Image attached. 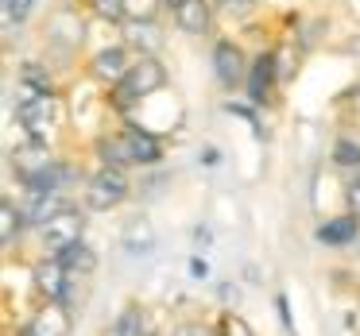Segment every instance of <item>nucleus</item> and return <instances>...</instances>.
<instances>
[{
    "label": "nucleus",
    "mask_w": 360,
    "mask_h": 336,
    "mask_svg": "<svg viewBox=\"0 0 360 336\" xmlns=\"http://www.w3.org/2000/svg\"><path fill=\"white\" fill-rule=\"evenodd\" d=\"M275 86H279V55H275V51H259V55L252 58V66H248V81H244L248 101L252 105H267Z\"/></svg>",
    "instance_id": "6e6552de"
},
{
    "label": "nucleus",
    "mask_w": 360,
    "mask_h": 336,
    "mask_svg": "<svg viewBox=\"0 0 360 336\" xmlns=\"http://www.w3.org/2000/svg\"><path fill=\"white\" fill-rule=\"evenodd\" d=\"M174 16V27H179L182 35H205L210 32V24H213V0H186L182 8H174L171 12Z\"/></svg>",
    "instance_id": "f8f14e48"
},
{
    "label": "nucleus",
    "mask_w": 360,
    "mask_h": 336,
    "mask_svg": "<svg viewBox=\"0 0 360 336\" xmlns=\"http://www.w3.org/2000/svg\"><path fill=\"white\" fill-rule=\"evenodd\" d=\"M89 12L101 20H109V24H120L124 20V0H86Z\"/></svg>",
    "instance_id": "393cba45"
},
{
    "label": "nucleus",
    "mask_w": 360,
    "mask_h": 336,
    "mask_svg": "<svg viewBox=\"0 0 360 336\" xmlns=\"http://www.w3.org/2000/svg\"><path fill=\"white\" fill-rule=\"evenodd\" d=\"M210 62H213V78H217L221 89H240L248 81V66L252 58L236 47L233 39H217L210 51Z\"/></svg>",
    "instance_id": "20e7f679"
},
{
    "label": "nucleus",
    "mask_w": 360,
    "mask_h": 336,
    "mask_svg": "<svg viewBox=\"0 0 360 336\" xmlns=\"http://www.w3.org/2000/svg\"><path fill=\"white\" fill-rule=\"evenodd\" d=\"M345 201H349V213L360 217V178H352L349 186H345Z\"/></svg>",
    "instance_id": "bb28decb"
},
{
    "label": "nucleus",
    "mask_w": 360,
    "mask_h": 336,
    "mask_svg": "<svg viewBox=\"0 0 360 336\" xmlns=\"http://www.w3.org/2000/svg\"><path fill=\"white\" fill-rule=\"evenodd\" d=\"M58 120H63V101L51 93H35V97H16V124L24 128V135L32 140H55Z\"/></svg>",
    "instance_id": "f257e3e1"
},
{
    "label": "nucleus",
    "mask_w": 360,
    "mask_h": 336,
    "mask_svg": "<svg viewBox=\"0 0 360 336\" xmlns=\"http://www.w3.org/2000/svg\"><path fill=\"white\" fill-rule=\"evenodd\" d=\"M32 328L39 336H70V313H66V302L43 305V309L32 317Z\"/></svg>",
    "instance_id": "4468645a"
},
{
    "label": "nucleus",
    "mask_w": 360,
    "mask_h": 336,
    "mask_svg": "<svg viewBox=\"0 0 360 336\" xmlns=\"http://www.w3.org/2000/svg\"><path fill=\"white\" fill-rule=\"evenodd\" d=\"M58 259H63V267L74 274V278H86V274H94V267H97V251L89 248V243H70L66 251H58Z\"/></svg>",
    "instance_id": "f3484780"
},
{
    "label": "nucleus",
    "mask_w": 360,
    "mask_h": 336,
    "mask_svg": "<svg viewBox=\"0 0 360 336\" xmlns=\"http://www.w3.org/2000/svg\"><path fill=\"white\" fill-rule=\"evenodd\" d=\"M12 174H16L20 182L35 178V174H43L47 166H55L58 159L51 155V143L47 140H32V135H24V143H16L12 147Z\"/></svg>",
    "instance_id": "0eeeda50"
},
{
    "label": "nucleus",
    "mask_w": 360,
    "mask_h": 336,
    "mask_svg": "<svg viewBox=\"0 0 360 336\" xmlns=\"http://www.w3.org/2000/svg\"><path fill=\"white\" fill-rule=\"evenodd\" d=\"M356 178H360V170H356Z\"/></svg>",
    "instance_id": "473e14b6"
},
{
    "label": "nucleus",
    "mask_w": 360,
    "mask_h": 336,
    "mask_svg": "<svg viewBox=\"0 0 360 336\" xmlns=\"http://www.w3.org/2000/svg\"><path fill=\"white\" fill-rule=\"evenodd\" d=\"M221 336H252V328L244 325L236 313H225V317H221Z\"/></svg>",
    "instance_id": "a878e982"
},
{
    "label": "nucleus",
    "mask_w": 360,
    "mask_h": 336,
    "mask_svg": "<svg viewBox=\"0 0 360 336\" xmlns=\"http://www.w3.org/2000/svg\"><path fill=\"white\" fill-rule=\"evenodd\" d=\"M97 155H101V166H120V170H128V166H136V159H132V147H128L124 132L101 135V140H97Z\"/></svg>",
    "instance_id": "2eb2a0df"
},
{
    "label": "nucleus",
    "mask_w": 360,
    "mask_h": 336,
    "mask_svg": "<svg viewBox=\"0 0 360 336\" xmlns=\"http://www.w3.org/2000/svg\"><path fill=\"white\" fill-rule=\"evenodd\" d=\"M128 86L136 89L140 97H151V93H159V89H167V81H171V74H167V66H163V58L159 55H140L132 62V70H128Z\"/></svg>",
    "instance_id": "9d476101"
},
{
    "label": "nucleus",
    "mask_w": 360,
    "mask_h": 336,
    "mask_svg": "<svg viewBox=\"0 0 360 336\" xmlns=\"http://www.w3.org/2000/svg\"><path fill=\"white\" fill-rule=\"evenodd\" d=\"M120 240H124V248L132 251V255H143V251H151V248H155V232H151V224H148L143 217L128 220V224H124V232H120Z\"/></svg>",
    "instance_id": "aec40b11"
},
{
    "label": "nucleus",
    "mask_w": 360,
    "mask_h": 336,
    "mask_svg": "<svg viewBox=\"0 0 360 336\" xmlns=\"http://www.w3.org/2000/svg\"><path fill=\"white\" fill-rule=\"evenodd\" d=\"M35 4L39 0H0V20H4V32H8V39H16V32L32 20Z\"/></svg>",
    "instance_id": "6ab92c4d"
},
{
    "label": "nucleus",
    "mask_w": 360,
    "mask_h": 336,
    "mask_svg": "<svg viewBox=\"0 0 360 336\" xmlns=\"http://www.w3.org/2000/svg\"><path fill=\"white\" fill-rule=\"evenodd\" d=\"M16 89H20L16 97H35V93H51L55 86H51V74L43 70V62H24L16 74Z\"/></svg>",
    "instance_id": "dca6fc26"
},
{
    "label": "nucleus",
    "mask_w": 360,
    "mask_h": 336,
    "mask_svg": "<svg viewBox=\"0 0 360 336\" xmlns=\"http://www.w3.org/2000/svg\"><path fill=\"white\" fill-rule=\"evenodd\" d=\"M120 132H124L128 147H132L136 166H155L159 159H163V140H159L155 132H148L143 124H136L132 116H128L124 124H120Z\"/></svg>",
    "instance_id": "9b49d317"
},
{
    "label": "nucleus",
    "mask_w": 360,
    "mask_h": 336,
    "mask_svg": "<svg viewBox=\"0 0 360 336\" xmlns=\"http://www.w3.org/2000/svg\"><path fill=\"white\" fill-rule=\"evenodd\" d=\"M82 236H86V213L74 209V205H66V209L55 213L47 224H39V240H43V248H47L51 255L66 251L70 243H78Z\"/></svg>",
    "instance_id": "7ed1b4c3"
},
{
    "label": "nucleus",
    "mask_w": 360,
    "mask_h": 336,
    "mask_svg": "<svg viewBox=\"0 0 360 336\" xmlns=\"http://www.w3.org/2000/svg\"><path fill=\"white\" fill-rule=\"evenodd\" d=\"M190 271H194V278H205V263H202V259H194V263H190Z\"/></svg>",
    "instance_id": "c85d7f7f"
},
{
    "label": "nucleus",
    "mask_w": 360,
    "mask_h": 336,
    "mask_svg": "<svg viewBox=\"0 0 360 336\" xmlns=\"http://www.w3.org/2000/svg\"><path fill=\"white\" fill-rule=\"evenodd\" d=\"M112 336H148L143 332V313L136 309V305H128V309L117 317V332Z\"/></svg>",
    "instance_id": "b1692460"
},
{
    "label": "nucleus",
    "mask_w": 360,
    "mask_h": 336,
    "mask_svg": "<svg viewBox=\"0 0 360 336\" xmlns=\"http://www.w3.org/2000/svg\"><path fill=\"white\" fill-rule=\"evenodd\" d=\"M159 8L163 0H124V20H159Z\"/></svg>",
    "instance_id": "5701e85b"
},
{
    "label": "nucleus",
    "mask_w": 360,
    "mask_h": 336,
    "mask_svg": "<svg viewBox=\"0 0 360 336\" xmlns=\"http://www.w3.org/2000/svg\"><path fill=\"white\" fill-rule=\"evenodd\" d=\"M120 43H124L136 58L159 55V51H163V27H159V20H124V24H120Z\"/></svg>",
    "instance_id": "1a4fd4ad"
},
{
    "label": "nucleus",
    "mask_w": 360,
    "mask_h": 336,
    "mask_svg": "<svg viewBox=\"0 0 360 336\" xmlns=\"http://www.w3.org/2000/svg\"><path fill=\"white\" fill-rule=\"evenodd\" d=\"M128 194H132V182H128V174L120 170V166H101V170L86 182V205L94 213L117 209Z\"/></svg>",
    "instance_id": "f03ea898"
},
{
    "label": "nucleus",
    "mask_w": 360,
    "mask_h": 336,
    "mask_svg": "<svg viewBox=\"0 0 360 336\" xmlns=\"http://www.w3.org/2000/svg\"><path fill=\"white\" fill-rule=\"evenodd\" d=\"M333 163L337 166H345V170H360V143L356 140H337L333 143Z\"/></svg>",
    "instance_id": "4be33fe9"
},
{
    "label": "nucleus",
    "mask_w": 360,
    "mask_h": 336,
    "mask_svg": "<svg viewBox=\"0 0 360 336\" xmlns=\"http://www.w3.org/2000/svg\"><path fill=\"white\" fill-rule=\"evenodd\" d=\"M109 105L120 112V116H132V112L143 105V97L136 93V89L128 86V81H117V86H109Z\"/></svg>",
    "instance_id": "412c9836"
},
{
    "label": "nucleus",
    "mask_w": 360,
    "mask_h": 336,
    "mask_svg": "<svg viewBox=\"0 0 360 336\" xmlns=\"http://www.w3.org/2000/svg\"><path fill=\"white\" fill-rule=\"evenodd\" d=\"M132 62H136L132 51H128L124 43H112V47L94 51V58H89V78L101 81V86H117V81L128 78Z\"/></svg>",
    "instance_id": "423d86ee"
},
{
    "label": "nucleus",
    "mask_w": 360,
    "mask_h": 336,
    "mask_svg": "<svg viewBox=\"0 0 360 336\" xmlns=\"http://www.w3.org/2000/svg\"><path fill=\"white\" fill-rule=\"evenodd\" d=\"M179 336H210V332H202V328H182Z\"/></svg>",
    "instance_id": "7c9ffc66"
},
{
    "label": "nucleus",
    "mask_w": 360,
    "mask_h": 336,
    "mask_svg": "<svg viewBox=\"0 0 360 336\" xmlns=\"http://www.w3.org/2000/svg\"><path fill=\"white\" fill-rule=\"evenodd\" d=\"M32 278H35V290H39L47 302H66V305H70V294H74V282H78V278L66 271L58 255L39 259V263H35V274H32Z\"/></svg>",
    "instance_id": "39448f33"
},
{
    "label": "nucleus",
    "mask_w": 360,
    "mask_h": 336,
    "mask_svg": "<svg viewBox=\"0 0 360 336\" xmlns=\"http://www.w3.org/2000/svg\"><path fill=\"white\" fill-rule=\"evenodd\" d=\"M182 4H186V0H163V8H167V12H174V8H182Z\"/></svg>",
    "instance_id": "c756f323"
},
{
    "label": "nucleus",
    "mask_w": 360,
    "mask_h": 336,
    "mask_svg": "<svg viewBox=\"0 0 360 336\" xmlns=\"http://www.w3.org/2000/svg\"><path fill=\"white\" fill-rule=\"evenodd\" d=\"M275 309H279V317H283V325H287V336H295V321H290V305H287V297H275Z\"/></svg>",
    "instance_id": "cd10ccee"
},
{
    "label": "nucleus",
    "mask_w": 360,
    "mask_h": 336,
    "mask_svg": "<svg viewBox=\"0 0 360 336\" xmlns=\"http://www.w3.org/2000/svg\"><path fill=\"white\" fill-rule=\"evenodd\" d=\"M24 224H27L24 209H20L12 197H4V201H0V243L12 248V243L20 240V232H24Z\"/></svg>",
    "instance_id": "a211bd4d"
},
{
    "label": "nucleus",
    "mask_w": 360,
    "mask_h": 336,
    "mask_svg": "<svg viewBox=\"0 0 360 336\" xmlns=\"http://www.w3.org/2000/svg\"><path fill=\"white\" fill-rule=\"evenodd\" d=\"M360 236V217L356 213H345V217H333L318 228V243L321 248H345Z\"/></svg>",
    "instance_id": "ddd939ff"
},
{
    "label": "nucleus",
    "mask_w": 360,
    "mask_h": 336,
    "mask_svg": "<svg viewBox=\"0 0 360 336\" xmlns=\"http://www.w3.org/2000/svg\"><path fill=\"white\" fill-rule=\"evenodd\" d=\"M20 336H39V332H35V328H32V325H27V328H24V332H20Z\"/></svg>",
    "instance_id": "2f4dec72"
}]
</instances>
